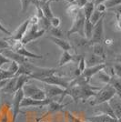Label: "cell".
I'll list each match as a JSON object with an SVG mask.
<instances>
[{"label":"cell","mask_w":121,"mask_h":122,"mask_svg":"<svg viewBox=\"0 0 121 122\" xmlns=\"http://www.w3.org/2000/svg\"><path fill=\"white\" fill-rule=\"evenodd\" d=\"M30 76H26V75H19V76H15V91L21 89L25 84L30 80Z\"/></svg>","instance_id":"cell-24"},{"label":"cell","mask_w":121,"mask_h":122,"mask_svg":"<svg viewBox=\"0 0 121 122\" xmlns=\"http://www.w3.org/2000/svg\"><path fill=\"white\" fill-rule=\"evenodd\" d=\"M48 1H49V2H50V3H51L52 1H55V0H48Z\"/></svg>","instance_id":"cell-45"},{"label":"cell","mask_w":121,"mask_h":122,"mask_svg":"<svg viewBox=\"0 0 121 122\" xmlns=\"http://www.w3.org/2000/svg\"><path fill=\"white\" fill-rule=\"evenodd\" d=\"M121 97L119 96H114V97L111 98L109 101L107 102L109 107H111L112 111L114 112V115L116 118L120 122V117H121V102H120Z\"/></svg>","instance_id":"cell-13"},{"label":"cell","mask_w":121,"mask_h":122,"mask_svg":"<svg viewBox=\"0 0 121 122\" xmlns=\"http://www.w3.org/2000/svg\"><path fill=\"white\" fill-rule=\"evenodd\" d=\"M81 9H82V12H83V15L85 16V19L86 20H89L93 11L95 10V4H94V2L87 1V3Z\"/></svg>","instance_id":"cell-22"},{"label":"cell","mask_w":121,"mask_h":122,"mask_svg":"<svg viewBox=\"0 0 121 122\" xmlns=\"http://www.w3.org/2000/svg\"><path fill=\"white\" fill-rule=\"evenodd\" d=\"M77 63H78V67H77V69H78V70H79V71L82 73V72H83L84 70H85V69H86V61H85V57L82 56L80 57L79 61H78Z\"/></svg>","instance_id":"cell-36"},{"label":"cell","mask_w":121,"mask_h":122,"mask_svg":"<svg viewBox=\"0 0 121 122\" xmlns=\"http://www.w3.org/2000/svg\"><path fill=\"white\" fill-rule=\"evenodd\" d=\"M91 48H92V54L96 55L97 56H100L102 58L106 59V53L104 46H102L101 43H95V44H91Z\"/></svg>","instance_id":"cell-21"},{"label":"cell","mask_w":121,"mask_h":122,"mask_svg":"<svg viewBox=\"0 0 121 122\" xmlns=\"http://www.w3.org/2000/svg\"><path fill=\"white\" fill-rule=\"evenodd\" d=\"M97 90H99L98 86H90L89 84H84V85L69 84L68 86L64 90L63 95L59 98V103L66 96L71 97L75 102H78V100H83L85 102L88 100L91 97H93Z\"/></svg>","instance_id":"cell-1"},{"label":"cell","mask_w":121,"mask_h":122,"mask_svg":"<svg viewBox=\"0 0 121 122\" xmlns=\"http://www.w3.org/2000/svg\"><path fill=\"white\" fill-rule=\"evenodd\" d=\"M105 14H106V13H105ZM105 14H102V13H100V12H98V11L95 8V10L93 11V13H92V15H91V16H90V18H89L90 23L93 25H96V23H97V21L100 19L101 16H102L103 15H105Z\"/></svg>","instance_id":"cell-31"},{"label":"cell","mask_w":121,"mask_h":122,"mask_svg":"<svg viewBox=\"0 0 121 122\" xmlns=\"http://www.w3.org/2000/svg\"><path fill=\"white\" fill-rule=\"evenodd\" d=\"M0 31L2 32V33H4V34H5V35H8V36H11L12 35V33H11L9 30H7L6 28H5L4 25H2L1 23H0Z\"/></svg>","instance_id":"cell-41"},{"label":"cell","mask_w":121,"mask_h":122,"mask_svg":"<svg viewBox=\"0 0 121 122\" xmlns=\"http://www.w3.org/2000/svg\"><path fill=\"white\" fill-rule=\"evenodd\" d=\"M57 72L55 68H48V67H40V66H34L31 64L30 67V78H34L35 80H40L42 78H45L46 76L54 75Z\"/></svg>","instance_id":"cell-5"},{"label":"cell","mask_w":121,"mask_h":122,"mask_svg":"<svg viewBox=\"0 0 121 122\" xmlns=\"http://www.w3.org/2000/svg\"><path fill=\"white\" fill-rule=\"evenodd\" d=\"M106 67V64L103 63V64H98V65H96V66H88V67H86V69L82 72V76L84 77L87 78L88 80H90V78L93 76H95L96 73H98L101 70H104Z\"/></svg>","instance_id":"cell-15"},{"label":"cell","mask_w":121,"mask_h":122,"mask_svg":"<svg viewBox=\"0 0 121 122\" xmlns=\"http://www.w3.org/2000/svg\"><path fill=\"white\" fill-rule=\"evenodd\" d=\"M105 15H102L100 19L97 21V23L96 25H94L92 36L89 40V45L95 44V43H101L104 39V17H105Z\"/></svg>","instance_id":"cell-8"},{"label":"cell","mask_w":121,"mask_h":122,"mask_svg":"<svg viewBox=\"0 0 121 122\" xmlns=\"http://www.w3.org/2000/svg\"><path fill=\"white\" fill-rule=\"evenodd\" d=\"M22 90H23L25 97H29L32 99H35V100H43L46 98L45 91L34 84L26 83L22 87Z\"/></svg>","instance_id":"cell-3"},{"label":"cell","mask_w":121,"mask_h":122,"mask_svg":"<svg viewBox=\"0 0 121 122\" xmlns=\"http://www.w3.org/2000/svg\"><path fill=\"white\" fill-rule=\"evenodd\" d=\"M3 49H10V46L5 38L4 39L0 38V50H3Z\"/></svg>","instance_id":"cell-38"},{"label":"cell","mask_w":121,"mask_h":122,"mask_svg":"<svg viewBox=\"0 0 121 122\" xmlns=\"http://www.w3.org/2000/svg\"><path fill=\"white\" fill-rule=\"evenodd\" d=\"M116 92V95L121 97L120 93H121V82H120V77L116 76H111V79L109 83H108Z\"/></svg>","instance_id":"cell-25"},{"label":"cell","mask_w":121,"mask_h":122,"mask_svg":"<svg viewBox=\"0 0 121 122\" xmlns=\"http://www.w3.org/2000/svg\"><path fill=\"white\" fill-rule=\"evenodd\" d=\"M66 2L70 3V4H75V0H66Z\"/></svg>","instance_id":"cell-43"},{"label":"cell","mask_w":121,"mask_h":122,"mask_svg":"<svg viewBox=\"0 0 121 122\" xmlns=\"http://www.w3.org/2000/svg\"><path fill=\"white\" fill-rule=\"evenodd\" d=\"M49 23H50L51 27H59L61 24V20L59 17L54 15L52 18L49 19Z\"/></svg>","instance_id":"cell-35"},{"label":"cell","mask_w":121,"mask_h":122,"mask_svg":"<svg viewBox=\"0 0 121 122\" xmlns=\"http://www.w3.org/2000/svg\"><path fill=\"white\" fill-rule=\"evenodd\" d=\"M121 0H106L103 4L106 6V8H110V7H114L116 5H120Z\"/></svg>","instance_id":"cell-34"},{"label":"cell","mask_w":121,"mask_h":122,"mask_svg":"<svg viewBox=\"0 0 121 122\" xmlns=\"http://www.w3.org/2000/svg\"><path fill=\"white\" fill-rule=\"evenodd\" d=\"M45 32V30L40 29L37 25H29V27L27 28L25 34L22 37V39H21V43L24 46H25L28 43H30V42L34 40H36L37 38H39L42 36H44Z\"/></svg>","instance_id":"cell-4"},{"label":"cell","mask_w":121,"mask_h":122,"mask_svg":"<svg viewBox=\"0 0 121 122\" xmlns=\"http://www.w3.org/2000/svg\"><path fill=\"white\" fill-rule=\"evenodd\" d=\"M72 79H70L69 77H66V76H57V75H51L49 76H46L45 78H42L39 81H41L44 84H47V85H53V86H60L62 88H65L69 85V82Z\"/></svg>","instance_id":"cell-7"},{"label":"cell","mask_w":121,"mask_h":122,"mask_svg":"<svg viewBox=\"0 0 121 122\" xmlns=\"http://www.w3.org/2000/svg\"><path fill=\"white\" fill-rule=\"evenodd\" d=\"M0 53L4 56L7 57L9 60L14 61L18 65H21V64H23L25 62H27L26 57L20 56L19 54H17L16 52L13 51L12 49H3V50H0Z\"/></svg>","instance_id":"cell-12"},{"label":"cell","mask_w":121,"mask_h":122,"mask_svg":"<svg viewBox=\"0 0 121 122\" xmlns=\"http://www.w3.org/2000/svg\"><path fill=\"white\" fill-rule=\"evenodd\" d=\"M85 61H86V66H96V65H98V64H103L105 62V59L102 58L100 56H97L94 54H89L86 58H85Z\"/></svg>","instance_id":"cell-19"},{"label":"cell","mask_w":121,"mask_h":122,"mask_svg":"<svg viewBox=\"0 0 121 122\" xmlns=\"http://www.w3.org/2000/svg\"><path fill=\"white\" fill-rule=\"evenodd\" d=\"M24 97V93L22 88L18 89L14 93V97H13V107H12V122H15L18 114L20 113V103Z\"/></svg>","instance_id":"cell-9"},{"label":"cell","mask_w":121,"mask_h":122,"mask_svg":"<svg viewBox=\"0 0 121 122\" xmlns=\"http://www.w3.org/2000/svg\"><path fill=\"white\" fill-rule=\"evenodd\" d=\"M48 39H50L53 43H55V45L60 47L63 51H69L72 49V45L69 42H67L66 40L63 39V38H57V37H54V36H48Z\"/></svg>","instance_id":"cell-17"},{"label":"cell","mask_w":121,"mask_h":122,"mask_svg":"<svg viewBox=\"0 0 121 122\" xmlns=\"http://www.w3.org/2000/svg\"><path fill=\"white\" fill-rule=\"evenodd\" d=\"M105 1H106V0H96L95 2H94V4H95V5H98V4H101V3H104Z\"/></svg>","instance_id":"cell-42"},{"label":"cell","mask_w":121,"mask_h":122,"mask_svg":"<svg viewBox=\"0 0 121 122\" xmlns=\"http://www.w3.org/2000/svg\"><path fill=\"white\" fill-rule=\"evenodd\" d=\"M96 75H97V77L99 78V80H101V81L104 82V83H106V84H108L111 79L110 75H108L106 72H104L103 70H101L98 73H96Z\"/></svg>","instance_id":"cell-32"},{"label":"cell","mask_w":121,"mask_h":122,"mask_svg":"<svg viewBox=\"0 0 121 122\" xmlns=\"http://www.w3.org/2000/svg\"><path fill=\"white\" fill-rule=\"evenodd\" d=\"M115 26H116V30L117 31H120V13L119 11L116 12V22H115Z\"/></svg>","instance_id":"cell-39"},{"label":"cell","mask_w":121,"mask_h":122,"mask_svg":"<svg viewBox=\"0 0 121 122\" xmlns=\"http://www.w3.org/2000/svg\"><path fill=\"white\" fill-rule=\"evenodd\" d=\"M94 25L90 23L89 20H85V25H84V36L85 38L89 41L92 36V31H93Z\"/></svg>","instance_id":"cell-29"},{"label":"cell","mask_w":121,"mask_h":122,"mask_svg":"<svg viewBox=\"0 0 121 122\" xmlns=\"http://www.w3.org/2000/svg\"><path fill=\"white\" fill-rule=\"evenodd\" d=\"M87 1H88V0H75V4H76L78 7L82 8V7L87 3Z\"/></svg>","instance_id":"cell-40"},{"label":"cell","mask_w":121,"mask_h":122,"mask_svg":"<svg viewBox=\"0 0 121 122\" xmlns=\"http://www.w3.org/2000/svg\"><path fill=\"white\" fill-rule=\"evenodd\" d=\"M116 95V90L109 84H106V86H103L102 88H99V90H97L96 94L88 99L89 104L91 106H96L104 102H108Z\"/></svg>","instance_id":"cell-2"},{"label":"cell","mask_w":121,"mask_h":122,"mask_svg":"<svg viewBox=\"0 0 121 122\" xmlns=\"http://www.w3.org/2000/svg\"><path fill=\"white\" fill-rule=\"evenodd\" d=\"M47 106H48V111L47 112H49V113H54V112H56V111H58V110L63 109V108L66 106V104H63V105H62L59 102H55L54 100H52Z\"/></svg>","instance_id":"cell-30"},{"label":"cell","mask_w":121,"mask_h":122,"mask_svg":"<svg viewBox=\"0 0 121 122\" xmlns=\"http://www.w3.org/2000/svg\"><path fill=\"white\" fill-rule=\"evenodd\" d=\"M43 90L45 91V97L47 98H53L56 96H62L65 88H62L60 86H53V85H47L43 83Z\"/></svg>","instance_id":"cell-11"},{"label":"cell","mask_w":121,"mask_h":122,"mask_svg":"<svg viewBox=\"0 0 121 122\" xmlns=\"http://www.w3.org/2000/svg\"><path fill=\"white\" fill-rule=\"evenodd\" d=\"M73 60V55L69 51H63L62 56L60 57V60L58 62V66H65L66 64L69 63L70 61Z\"/></svg>","instance_id":"cell-27"},{"label":"cell","mask_w":121,"mask_h":122,"mask_svg":"<svg viewBox=\"0 0 121 122\" xmlns=\"http://www.w3.org/2000/svg\"><path fill=\"white\" fill-rule=\"evenodd\" d=\"M49 32L52 35V36H54V37L63 38V31L61 30L59 27H50Z\"/></svg>","instance_id":"cell-33"},{"label":"cell","mask_w":121,"mask_h":122,"mask_svg":"<svg viewBox=\"0 0 121 122\" xmlns=\"http://www.w3.org/2000/svg\"><path fill=\"white\" fill-rule=\"evenodd\" d=\"M15 92V76H13L8 79L5 86L0 90V93H6V94H12Z\"/></svg>","instance_id":"cell-20"},{"label":"cell","mask_w":121,"mask_h":122,"mask_svg":"<svg viewBox=\"0 0 121 122\" xmlns=\"http://www.w3.org/2000/svg\"><path fill=\"white\" fill-rule=\"evenodd\" d=\"M41 9H42V12H43V15L45 16V18L47 19H50L54 16V14L52 12V9H51L50 6V2L47 1L44 4L41 5Z\"/></svg>","instance_id":"cell-26"},{"label":"cell","mask_w":121,"mask_h":122,"mask_svg":"<svg viewBox=\"0 0 121 122\" xmlns=\"http://www.w3.org/2000/svg\"><path fill=\"white\" fill-rule=\"evenodd\" d=\"M80 11H81L80 7H78L76 4H72V5H70L66 8V14H67L68 16H70L72 19H74L76 15L79 14Z\"/></svg>","instance_id":"cell-28"},{"label":"cell","mask_w":121,"mask_h":122,"mask_svg":"<svg viewBox=\"0 0 121 122\" xmlns=\"http://www.w3.org/2000/svg\"><path fill=\"white\" fill-rule=\"evenodd\" d=\"M85 16L83 15L82 9L79 12V14L73 19V24L69 30L67 31V35L70 36L73 34H77L78 36H84V25H85Z\"/></svg>","instance_id":"cell-6"},{"label":"cell","mask_w":121,"mask_h":122,"mask_svg":"<svg viewBox=\"0 0 121 122\" xmlns=\"http://www.w3.org/2000/svg\"><path fill=\"white\" fill-rule=\"evenodd\" d=\"M15 52H16L17 54H19L20 56L26 57V58H34V59H43L44 56L43 55H36L33 52L28 51L25 47V46H22L20 48H18L17 50H15Z\"/></svg>","instance_id":"cell-18"},{"label":"cell","mask_w":121,"mask_h":122,"mask_svg":"<svg viewBox=\"0 0 121 122\" xmlns=\"http://www.w3.org/2000/svg\"><path fill=\"white\" fill-rule=\"evenodd\" d=\"M89 1H90V2H95L96 0H89Z\"/></svg>","instance_id":"cell-44"},{"label":"cell","mask_w":121,"mask_h":122,"mask_svg":"<svg viewBox=\"0 0 121 122\" xmlns=\"http://www.w3.org/2000/svg\"><path fill=\"white\" fill-rule=\"evenodd\" d=\"M29 25H30V19L27 18L26 20L24 21V22L16 28V30H15L9 37H10L11 39H14V40L21 41L22 37L24 36V35H25L26 30H27V28L29 27Z\"/></svg>","instance_id":"cell-14"},{"label":"cell","mask_w":121,"mask_h":122,"mask_svg":"<svg viewBox=\"0 0 121 122\" xmlns=\"http://www.w3.org/2000/svg\"><path fill=\"white\" fill-rule=\"evenodd\" d=\"M52 100H53V98H47V97L45 99H43V100H35V99H32L29 97H24L20 103V108L27 107H45V106H47Z\"/></svg>","instance_id":"cell-10"},{"label":"cell","mask_w":121,"mask_h":122,"mask_svg":"<svg viewBox=\"0 0 121 122\" xmlns=\"http://www.w3.org/2000/svg\"><path fill=\"white\" fill-rule=\"evenodd\" d=\"M96 106L98 107L96 109H97L99 112H101V114H106V115L110 116L111 117H113V118L116 119V117H115V115H114V112L112 111V109H111V107H109V105H108V103H107V102L101 103V104L96 105ZM116 120H117V119H116ZM117 121H118V120H117Z\"/></svg>","instance_id":"cell-23"},{"label":"cell","mask_w":121,"mask_h":122,"mask_svg":"<svg viewBox=\"0 0 121 122\" xmlns=\"http://www.w3.org/2000/svg\"><path fill=\"white\" fill-rule=\"evenodd\" d=\"M86 122H118L116 119L111 117L110 116L106 115V114H99L96 116H92V117H86Z\"/></svg>","instance_id":"cell-16"},{"label":"cell","mask_w":121,"mask_h":122,"mask_svg":"<svg viewBox=\"0 0 121 122\" xmlns=\"http://www.w3.org/2000/svg\"><path fill=\"white\" fill-rule=\"evenodd\" d=\"M21 1V9H22V13H25L28 5L31 3V0H20Z\"/></svg>","instance_id":"cell-37"}]
</instances>
